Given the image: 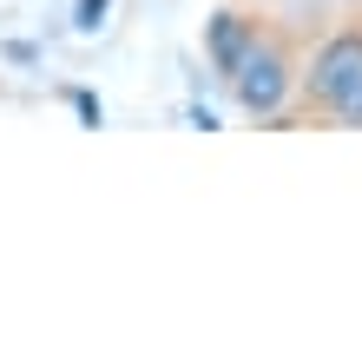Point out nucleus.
Listing matches in <instances>:
<instances>
[{"label":"nucleus","mask_w":362,"mask_h":362,"mask_svg":"<svg viewBox=\"0 0 362 362\" xmlns=\"http://www.w3.org/2000/svg\"><path fill=\"white\" fill-rule=\"evenodd\" d=\"M296 99L329 125H362V27H336L310 53Z\"/></svg>","instance_id":"obj_1"},{"label":"nucleus","mask_w":362,"mask_h":362,"mask_svg":"<svg viewBox=\"0 0 362 362\" xmlns=\"http://www.w3.org/2000/svg\"><path fill=\"white\" fill-rule=\"evenodd\" d=\"M296 86H303V59H296L290 33L264 27V33H257V47H250V59L238 66V79H230V99H238L250 119H264V125H270V119H284V112H290Z\"/></svg>","instance_id":"obj_2"},{"label":"nucleus","mask_w":362,"mask_h":362,"mask_svg":"<svg viewBox=\"0 0 362 362\" xmlns=\"http://www.w3.org/2000/svg\"><path fill=\"white\" fill-rule=\"evenodd\" d=\"M264 27H270V20H257L250 7H218L204 20V59H211V73H218L224 86L238 79V66L250 59V47H257Z\"/></svg>","instance_id":"obj_3"},{"label":"nucleus","mask_w":362,"mask_h":362,"mask_svg":"<svg viewBox=\"0 0 362 362\" xmlns=\"http://www.w3.org/2000/svg\"><path fill=\"white\" fill-rule=\"evenodd\" d=\"M105 13H112V0H73V33H99Z\"/></svg>","instance_id":"obj_4"},{"label":"nucleus","mask_w":362,"mask_h":362,"mask_svg":"<svg viewBox=\"0 0 362 362\" xmlns=\"http://www.w3.org/2000/svg\"><path fill=\"white\" fill-rule=\"evenodd\" d=\"M66 105L79 112V125H99V119H105V112H99V99H93L86 86H66Z\"/></svg>","instance_id":"obj_5"}]
</instances>
